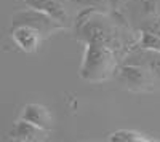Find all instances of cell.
Wrapping results in <instances>:
<instances>
[{"label":"cell","mask_w":160,"mask_h":142,"mask_svg":"<svg viewBox=\"0 0 160 142\" xmlns=\"http://www.w3.org/2000/svg\"><path fill=\"white\" fill-rule=\"evenodd\" d=\"M51 131H47L43 128H38L34 123H29L26 120L18 118V121L13 125V130L10 133L13 140H21V142H42L47 140Z\"/></svg>","instance_id":"cell-5"},{"label":"cell","mask_w":160,"mask_h":142,"mask_svg":"<svg viewBox=\"0 0 160 142\" xmlns=\"http://www.w3.org/2000/svg\"><path fill=\"white\" fill-rule=\"evenodd\" d=\"M114 77L117 83L123 89H128V91H133V93H149V91L160 89L152 73L136 62L122 61L120 66L117 67Z\"/></svg>","instance_id":"cell-1"},{"label":"cell","mask_w":160,"mask_h":142,"mask_svg":"<svg viewBox=\"0 0 160 142\" xmlns=\"http://www.w3.org/2000/svg\"><path fill=\"white\" fill-rule=\"evenodd\" d=\"M122 61L141 64L142 67H146V69L152 73V77L157 80V83H158V86H160V51H158V50L135 45V46H133L128 53L123 56Z\"/></svg>","instance_id":"cell-3"},{"label":"cell","mask_w":160,"mask_h":142,"mask_svg":"<svg viewBox=\"0 0 160 142\" xmlns=\"http://www.w3.org/2000/svg\"><path fill=\"white\" fill-rule=\"evenodd\" d=\"M138 46L154 48L160 51V16L138 29Z\"/></svg>","instance_id":"cell-7"},{"label":"cell","mask_w":160,"mask_h":142,"mask_svg":"<svg viewBox=\"0 0 160 142\" xmlns=\"http://www.w3.org/2000/svg\"><path fill=\"white\" fill-rule=\"evenodd\" d=\"M108 2L111 3V7L112 8H120V7H123L128 0H108Z\"/></svg>","instance_id":"cell-9"},{"label":"cell","mask_w":160,"mask_h":142,"mask_svg":"<svg viewBox=\"0 0 160 142\" xmlns=\"http://www.w3.org/2000/svg\"><path fill=\"white\" fill-rule=\"evenodd\" d=\"M108 140L111 142H152L155 139L146 137V134L133 131V130H117L108 136Z\"/></svg>","instance_id":"cell-8"},{"label":"cell","mask_w":160,"mask_h":142,"mask_svg":"<svg viewBox=\"0 0 160 142\" xmlns=\"http://www.w3.org/2000/svg\"><path fill=\"white\" fill-rule=\"evenodd\" d=\"M10 35L15 45L24 53H35L45 38L38 31L29 27V26H11Z\"/></svg>","instance_id":"cell-4"},{"label":"cell","mask_w":160,"mask_h":142,"mask_svg":"<svg viewBox=\"0 0 160 142\" xmlns=\"http://www.w3.org/2000/svg\"><path fill=\"white\" fill-rule=\"evenodd\" d=\"M19 118L29 123H34L38 128H43L47 131H51L53 128V118H51L50 110L40 104H26L21 110Z\"/></svg>","instance_id":"cell-6"},{"label":"cell","mask_w":160,"mask_h":142,"mask_svg":"<svg viewBox=\"0 0 160 142\" xmlns=\"http://www.w3.org/2000/svg\"><path fill=\"white\" fill-rule=\"evenodd\" d=\"M11 26H29V27L38 31L43 37H50L53 34L66 29L64 24H61L55 18H51L48 13L32 8V7L26 8V10H18L13 13Z\"/></svg>","instance_id":"cell-2"}]
</instances>
